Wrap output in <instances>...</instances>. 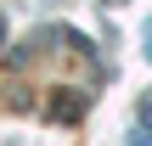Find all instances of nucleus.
<instances>
[{"instance_id": "obj_1", "label": "nucleus", "mask_w": 152, "mask_h": 146, "mask_svg": "<svg viewBox=\"0 0 152 146\" xmlns=\"http://www.w3.org/2000/svg\"><path fill=\"white\" fill-rule=\"evenodd\" d=\"M0 34H6V28H0Z\"/></svg>"}]
</instances>
